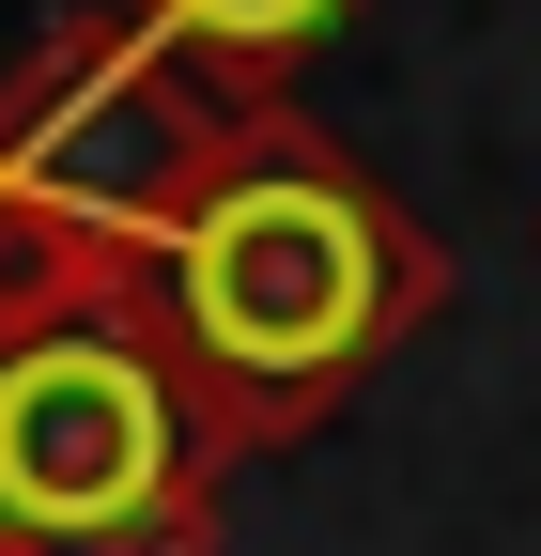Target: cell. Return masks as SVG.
<instances>
[{
  "label": "cell",
  "mask_w": 541,
  "mask_h": 556,
  "mask_svg": "<svg viewBox=\"0 0 541 556\" xmlns=\"http://www.w3.org/2000/svg\"><path fill=\"white\" fill-rule=\"evenodd\" d=\"M171 325L201 371H232L263 402H294L325 371H356L402 325V232L372 217L356 170L325 155H263L232 186H201V217L171 248Z\"/></svg>",
  "instance_id": "obj_1"
},
{
  "label": "cell",
  "mask_w": 541,
  "mask_h": 556,
  "mask_svg": "<svg viewBox=\"0 0 541 556\" xmlns=\"http://www.w3.org/2000/svg\"><path fill=\"white\" fill-rule=\"evenodd\" d=\"M186 495V417L140 340L47 325L0 356V541H140Z\"/></svg>",
  "instance_id": "obj_2"
},
{
  "label": "cell",
  "mask_w": 541,
  "mask_h": 556,
  "mask_svg": "<svg viewBox=\"0 0 541 556\" xmlns=\"http://www.w3.org/2000/svg\"><path fill=\"white\" fill-rule=\"evenodd\" d=\"M155 16H171L186 47H217V62H294L341 0H155Z\"/></svg>",
  "instance_id": "obj_3"
}]
</instances>
